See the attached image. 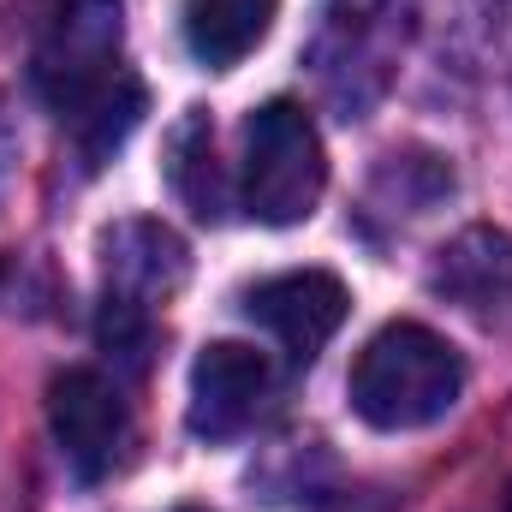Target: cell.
<instances>
[{
	"instance_id": "4fadbf2b",
	"label": "cell",
	"mask_w": 512,
	"mask_h": 512,
	"mask_svg": "<svg viewBox=\"0 0 512 512\" xmlns=\"http://www.w3.org/2000/svg\"><path fill=\"white\" fill-rule=\"evenodd\" d=\"M507 512H512V495H507Z\"/></svg>"
},
{
	"instance_id": "6da1fadb",
	"label": "cell",
	"mask_w": 512,
	"mask_h": 512,
	"mask_svg": "<svg viewBox=\"0 0 512 512\" xmlns=\"http://www.w3.org/2000/svg\"><path fill=\"white\" fill-rule=\"evenodd\" d=\"M352 411L382 429V435H405V429H429L441 423L459 393H465V358L453 340H441L423 322H387L382 334L358 352L352 364Z\"/></svg>"
},
{
	"instance_id": "7a4b0ae2",
	"label": "cell",
	"mask_w": 512,
	"mask_h": 512,
	"mask_svg": "<svg viewBox=\"0 0 512 512\" xmlns=\"http://www.w3.org/2000/svg\"><path fill=\"white\" fill-rule=\"evenodd\" d=\"M328 155L298 102H262L245 126V209L262 227H298L316 215Z\"/></svg>"
},
{
	"instance_id": "ba28073f",
	"label": "cell",
	"mask_w": 512,
	"mask_h": 512,
	"mask_svg": "<svg viewBox=\"0 0 512 512\" xmlns=\"http://www.w3.org/2000/svg\"><path fill=\"white\" fill-rule=\"evenodd\" d=\"M280 0H185V48L209 66L227 72L268 36Z\"/></svg>"
},
{
	"instance_id": "7c38bea8",
	"label": "cell",
	"mask_w": 512,
	"mask_h": 512,
	"mask_svg": "<svg viewBox=\"0 0 512 512\" xmlns=\"http://www.w3.org/2000/svg\"><path fill=\"white\" fill-rule=\"evenodd\" d=\"M96 334H102V346L108 352H120L131 364H143V346H149V310L126 298V292H108L102 298V322H96Z\"/></svg>"
},
{
	"instance_id": "8fae6325",
	"label": "cell",
	"mask_w": 512,
	"mask_h": 512,
	"mask_svg": "<svg viewBox=\"0 0 512 512\" xmlns=\"http://www.w3.org/2000/svg\"><path fill=\"white\" fill-rule=\"evenodd\" d=\"M167 173H173V191L209 221V215H221V185H215V137H209V120L203 114H191L185 126L173 131V161H167Z\"/></svg>"
},
{
	"instance_id": "277c9868",
	"label": "cell",
	"mask_w": 512,
	"mask_h": 512,
	"mask_svg": "<svg viewBox=\"0 0 512 512\" xmlns=\"http://www.w3.org/2000/svg\"><path fill=\"white\" fill-rule=\"evenodd\" d=\"M48 429L84 483H102L126 447V399L102 370H60L48 387Z\"/></svg>"
},
{
	"instance_id": "30bf717a",
	"label": "cell",
	"mask_w": 512,
	"mask_h": 512,
	"mask_svg": "<svg viewBox=\"0 0 512 512\" xmlns=\"http://www.w3.org/2000/svg\"><path fill=\"white\" fill-rule=\"evenodd\" d=\"M137 114H143V90H137V78L114 72V78H108V84H102L78 114H66V120H72V131H78L84 155H90V161H102V155H114V149L131 137Z\"/></svg>"
},
{
	"instance_id": "52a82bcc",
	"label": "cell",
	"mask_w": 512,
	"mask_h": 512,
	"mask_svg": "<svg viewBox=\"0 0 512 512\" xmlns=\"http://www.w3.org/2000/svg\"><path fill=\"white\" fill-rule=\"evenodd\" d=\"M429 286L477 322H512V233L465 227L459 239L441 245Z\"/></svg>"
},
{
	"instance_id": "5bb4252c",
	"label": "cell",
	"mask_w": 512,
	"mask_h": 512,
	"mask_svg": "<svg viewBox=\"0 0 512 512\" xmlns=\"http://www.w3.org/2000/svg\"><path fill=\"white\" fill-rule=\"evenodd\" d=\"M185 512H197V507H185Z\"/></svg>"
},
{
	"instance_id": "3957f363",
	"label": "cell",
	"mask_w": 512,
	"mask_h": 512,
	"mask_svg": "<svg viewBox=\"0 0 512 512\" xmlns=\"http://www.w3.org/2000/svg\"><path fill=\"white\" fill-rule=\"evenodd\" d=\"M120 0H60L54 12V30L36 54V84L42 96L66 114H78L120 66Z\"/></svg>"
},
{
	"instance_id": "9c48e42d",
	"label": "cell",
	"mask_w": 512,
	"mask_h": 512,
	"mask_svg": "<svg viewBox=\"0 0 512 512\" xmlns=\"http://www.w3.org/2000/svg\"><path fill=\"white\" fill-rule=\"evenodd\" d=\"M108 274H114L108 292H126V298L143 304V298L179 286V274H185V245H179L167 227H155V221H131V227H120V233L108 239Z\"/></svg>"
},
{
	"instance_id": "5b68a950",
	"label": "cell",
	"mask_w": 512,
	"mask_h": 512,
	"mask_svg": "<svg viewBox=\"0 0 512 512\" xmlns=\"http://www.w3.org/2000/svg\"><path fill=\"white\" fill-rule=\"evenodd\" d=\"M245 310H251V322H262L298 364H310L340 334V322L352 310V292L328 268H292V274L262 280L251 298H245Z\"/></svg>"
},
{
	"instance_id": "8992f818",
	"label": "cell",
	"mask_w": 512,
	"mask_h": 512,
	"mask_svg": "<svg viewBox=\"0 0 512 512\" xmlns=\"http://www.w3.org/2000/svg\"><path fill=\"white\" fill-rule=\"evenodd\" d=\"M268 393V358L245 340H215L191 364V429L209 441L239 435Z\"/></svg>"
}]
</instances>
